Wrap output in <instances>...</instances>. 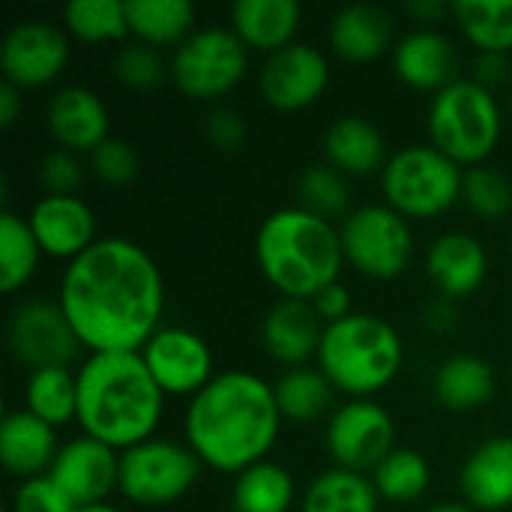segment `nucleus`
<instances>
[{
  "instance_id": "obj_22",
  "label": "nucleus",
  "mask_w": 512,
  "mask_h": 512,
  "mask_svg": "<svg viewBox=\"0 0 512 512\" xmlns=\"http://www.w3.org/2000/svg\"><path fill=\"white\" fill-rule=\"evenodd\" d=\"M57 435L48 423L33 417L27 408L9 411L0 423V462L3 468L24 480L45 477L57 459Z\"/></svg>"
},
{
  "instance_id": "obj_11",
  "label": "nucleus",
  "mask_w": 512,
  "mask_h": 512,
  "mask_svg": "<svg viewBox=\"0 0 512 512\" xmlns=\"http://www.w3.org/2000/svg\"><path fill=\"white\" fill-rule=\"evenodd\" d=\"M396 450V423L372 399H351L336 408L327 426V453L336 468L345 471H375Z\"/></svg>"
},
{
  "instance_id": "obj_36",
  "label": "nucleus",
  "mask_w": 512,
  "mask_h": 512,
  "mask_svg": "<svg viewBox=\"0 0 512 512\" xmlns=\"http://www.w3.org/2000/svg\"><path fill=\"white\" fill-rule=\"evenodd\" d=\"M63 27L78 42L105 45L129 36L126 3L117 0H75L63 6Z\"/></svg>"
},
{
  "instance_id": "obj_16",
  "label": "nucleus",
  "mask_w": 512,
  "mask_h": 512,
  "mask_svg": "<svg viewBox=\"0 0 512 512\" xmlns=\"http://www.w3.org/2000/svg\"><path fill=\"white\" fill-rule=\"evenodd\" d=\"M48 477L75 510L96 507L120 486V453L81 435L60 447Z\"/></svg>"
},
{
  "instance_id": "obj_13",
  "label": "nucleus",
  "mask_w": 512,
  "mask_h": 512,
  "mask_svg": "<svg viewBox=\"0 0 512 512\" xmlns=\"http://www.w3.org/2000/svg\"><path fill=\"white\" fill-rule=\"evenodd\" d=\"M69 36L57 24L30 18L15 24L0 42L3 81L18 90H36L63 75L69 66Z\"/></svg>"
},
{
  "instance_id": "obj_44",
  "label": "nucleus",
  "mask_w": 512,
  "mask_h": 512,
  "mask_svg": "<svg viewBox=\"0 0 512 512\" xmlns=\"http://www.w3.org/2000/svg\"><path fill=\"white\" fill-rule=\"evenodd\" d=\"M312 306H315V312H318V318H321L324 324H336V321L354 315L351 291H348L345 285H339V282H333V285H327L324 291H318V294L312 297Z\"/></svg>"
},
{
  "instance_id": "obj_37",
  "label": "nucleus",
  "mask_w": 512,
  "mask_h": 512,
  "mask_svg": "<svg viewBox=\"0 0 512 512\" xmlns=\"http://www.w3.org/2000/svg\"><path fill=\"white\" fill-rule=\"evenodd\" d=\"M297 198L303 210L333 222L336 216H348V204H351V189H348V177L339 174L333 165H312L300 174L297 180Z\"/></svg>"
},
{
  "instance_id": "obj_23",
  "label": "nucleus",
  "mask_w": 512,
  "mask_h": 512,
  "mask_svg": "<svg viewBox=\"0 0 512 512\" xmlns=\"http://www.w3.org/2000/svg\"><path fill=\"white\" fill-rule=\"evenodd\" d=\"M459 489L471 510L501 512L512 507V438L480 444L462 465Z\"/></svg>"
},
{
  "instance_id": "obj_46",
  "label": "nucleus",
  "mask_w": 512,
  "mask_h": 512,
  "mask_svg": "<svg viewBox=\"0 0 512 512\" xmlns=\"http://www.w3.org/2000/svg\"><path fill=\"white\" fill-rule=\"evenodd\" d=\"M21 93H24V90L12 87L9 81L0 84V129H12V126H15V120H18V114H21V108H24Z\"/></svg>"
},
{
  "instance_id": "obj_4",
  "label": "nucleus",
  "mask_w": 512,
  "mask_h": 512,
  "mask_svg": "<svg viewBox=\"0 0 512 512\" xmlns=\"http://www.w3.org/2000/svg\"><path fill=\"white\" fill-rule=\"evenodd\" d=\"M255 261L282 300H312L339 282L345 267L342 234L333 222L303 207H282L261 222Z\"/></svg>"
},
{
  "instance_id": "obj_14",
  "label": "nucleus",
  "mask_w": 512,
  "mask_h": 512,
  "mask_svg": "<svg viewBox=\"0 0 512 512\" xmlns=\"http://www.w3.org/2000/svg\"><path fill=\"white\" fill-rule=\"evenodd\" d=\"M141 357L165 396L195 399L216 378L210 345L186 327H159Z\"/></svg>"
},
{
  "instance_id": "obj_31",
  "label": "nucleus",
  "mask_w": 512,
  "mask_h": 512,
  "mask_svg": "<svg viewBox=\"0 0 512 512\" xmlns=\"http://www.w3.org/2000/svg\"><path fill=\"white\" fill-rule=\"evenodd\" d=\"M453 18L480 54L512 51V0H456Z\"/></svg>"
},
{
  "instance_id": "obj_34",
  "label": "nucleus",
  "mask_w": 512,
  "mask_h": 512,
  "mask_svg": "<svg viewBox=\"0 0 512 512\" xmlns=\"http://www.w3.org/2000/svg\"><path fill=\"white\" fill-rule=\"evenodd\" d=\"M39 255L42 249L27 219L15 213H3L0 216V291L15 294L18 288H24L39 267Z\"/></svg>"
},
{
  "instance_id": "obj_43",
  "label": "nucleus",
  "mask_w": 512,
  "mask_h": 512,
  "mask_svg": "<svg viewBox=\"0 0 512 512\" xmlns=\"http://www.w3.org/2000/svg\"><path fill=\"white\" fill-rule=\"evenodd\" d=\"M204 132H207V141L216 150H225V153L240 150L246 144V135H249L243 114L234 111V108H216V111H210Z\"/></svg>"
},
{
  "instance_id": "obj_49",
  "label": "nucleus",
  "mask_w": 512,
  "mask_h": 512,
  "mask_svg": "<svg viewBox=\"0 0 512 512\" xmlns=\"http://www.w3.org/2000/svg\"><path fill=\"white\" fill-rule=\"evenodd\" d=\"M72 512H123V510H117V507H111V504H96V507H81V510H72Z\"/></svg>"
},
{
  "instance_id": "obj_33",
  "label": "nucleus",
  "mask_w": 512,
  "mask_h": 512,
  "mask_svg": "<svg viewBox=\"0 0 512 512\" xmlns=\"http://www.w3.org/2000/svg\"><path fill=\"white\" fill-rule=\"evenodd\" d=\"M231 507L234 512H288L294 507V477L264 459L237 474Z\"/></svg>"
},
{
  "instance_id": "obj_5",
  "label": "nucleus",
  "mask_w": 512,
  "mask_h": 512,
  "mask_svg": "<svg viewBox=\"0 0 512 512\" xmlns=\"http://www.w3.org/2000/svg\"><path fill=\"white\" fill-rule=\"evenodd\" d=\"M405 363V345L396 327L378 315L354 312L336 324H327L318 369L330 378L336 393L354 399H372L387 390Z\"/></svg>"
},
{
  "instance_id": "obj_41",
  "label": "nucleus",
  "mask_w": 512,
  "mask_h": 512,
  "mask_svg": "<svg viewBox=\"0 0 512 512\" xmlns=\"http://www.w3.org/2000/svg\"><path fill=\"white\" fill-rule=\"evenodd\" d=\"M36 177H39V186L45 189V195H75V189L84 183V165L78 162L75 153L57 147L42 156Z\"/></svg>"
},
{
  "instance_id": "obj_40",
  "label": "nucleus",
  "mask_w": 512,
  "mask_h": 512,
  "mask_svg": "<svg viewBox=\"0 0 512 512\" xmlns=\"http://www.w3.org/2000/svg\"><path fill=\"white\" fill-rule=\"evenodd\" d=\"M90 171L105 183V186H129L138 171L141 159L135 147L123 138H108L90 153Z\"/></svg>"
},
{
  "instance_id": "obj_29",
  "label": "nucleus",
  "mask_w": 512,
  "mask_h": 512,
  "mask_svg": "<svg viewBox=\"0 0 512 512\" xmlns=\"http://www.w3.org/2000/svg\"><path fill=\"white\" fill-rule=\"evenodd\" d=\"M381 495L366 474L330 468L312 480L300 512H378Z\"/></svg>"
},
{
  "instance_id": "obj_39",
  "label": "nucleus",
  "mask_w": 512,
  "mask_h": 512,
  "mask_svg": "<svg viewBox=\"0 0 512 512\" xmlns=\"http://www.w3.org/2000/svg\"><path fill=\"white\" fill-rule=\"evenodd\" d=\"M114 75L129 90H156L171 75V63H165L159 48L129 42L114 54Z\"/></svg>"
},
{
  "instance_id": "obj_17",
  "label": "nucleus",
  "mask_w": 512,
  "mask_h": 512,
  "mask_svg": "<svg viewBox=\"0 0 512 512\" xmlns=\"http://www.w3.org/2000/svg\"><path fill=\"white\" fill-rule=\"evenodd\" d=\"M27 225L42 249V255L75 261L81 258L99 237H96V216L78 195H42Z\"/></svg>"
},
{
  "instance_id": "obj_48",
  "label": "nucleus",
  "mask_w": 512,
  "mask_h": 512,
  "mask_svg": "<svg viewBox=\"0 0 512 512\" xmlns=\"http://www.w3.org/2000/svg\"><path fill=\"white\" fill-rule=\"evenodd\" d=\"M426 512H477V510H471L468 504H438V507H432V510H426Z\"/></svg>"
},
{
  "instance_id": "obj_1",
  "label": "nucleus",
  "mask_w": 512,
  "mask_h": 512,
  "mask_svg": "<svg viewBox=\"0 0 512 512\" xmlns=\"http://www.w3.org/2000/svg\"><path fill=\"white\" fill-rule=\"evenodd\" d=\"M57 303L90 354H138L162 327L165 279L135 240L99 237L66 264Z\"/></svg>"
},
{
  "instance_id": "obj_30",
  "label": "nucleus",
  "mask_w": 512,
  "mask_h": 512,
  "mask_svg": "<svg viewBox=\"0 0 512 512\" xmlns=\"http://www.w3.org/2000/svg\"><path fill=\"white\" fill-rule=\"evenodd\" d=\"M276 405L282 411V420L291 423H315L321 420L336 399V387L321 369L300 366V369H285L279 381L273 384Z\"/></svg>"
},
{
  "instance_id": "obj_20",
  "label": "nucleus",
  "mask_w": 512,
  "mask_h": 512,
  "mask_svg": "<svg viewBox=\"0 0 512 512\" xmlns=\"http://www.w3.org/2000/svg\"><path fill=\"white\" fill-rule=\"evenodd\" d=\"M324 330L327 324L318 318L312 300H279L261 324V342L276 363L300 369L318 357Z\"/></svg>"
},
{
  "instance_id": "obj_15",
  "label": "nucleus",
  "mask_w": 512,
  "mask_h": 512,
  "mask_svg": "<svg viewBox=\"0 0 512 512\" xmlns=\"http://www.w3.org/2000/svg\"><path fill=\"white\" fill-rule=\"evenodd\" d=\"M258 87L270 108L303 111L315 105L330 87V63L318 48L294 42L264 60Z\"/></svg>"
},
{
  "instance_id": "obj_12",
  "label": "nucleus",
  "mask_w": 512,
  "mask_h": 512,
  "mask_svg": "<svg viewBox=\"0 0 512 512\" xmlns=\"http://www.w3.org/2000/svg\"><path fill=\"white\" fill-rule=\"evenodd\" d=\"M6 342H9L12 357L30 372L69 369V363L78 357V348H81L57 300L21 303L9 318Z\"/></svg>"
},
{
  "instance_id": "obj_42",
  "label": "nucleus",
  "mask_w": 512,
  "mask_h": 512,
  "mask_svg": "<svg viewBox=\"0 0 512 512\" xmlns=\"http://www.w3.org/2000/svg\"><path fill=\"white\" fill-rule=\"evenodd\" d=\"M75 507L63 498V492L54 486V480L45 477H33L18 483L15 495H12V512H72Z\"/></svg>"
},
{
  "instance_id": "obj_6",
  "label": "nucleus",
  "mask_w": 512,
  "mask_h": 512,
  "mask_svg": "<svg viewBox=\"0 0 512 512\" xmlns=\"http://www.w3.org/2000/svg\"><path fill=\"white\" fill-rule=\"evenodd\" d=\"M426 129L432 147L453 159L459 168L486 165L504 132L498 96L471 78H459L447 90L435 93Z\"/></svg>"
},
{
  "instance_id": "obj_32",
  "label": "nucleus",
  "mask_w": 512,
  "mask_h": 512,
  "mask_svg": "<svg viewBox=\"0 0 512 512\" xmlns=\"http://www.w3.org/2000/svg\"><path fill=\"white\" fill-rule=\"evenodd\" d=\"M24 408L51 429L78 420V375H72V369L30 372L24 387Z\"/></svg>"
},
{
  "instance_id": "obj_18",
  "label": "nucleus",
  "mask_w": 512,
  "mask_h": 512,
  "mask_svg": "<svg viewBox=\"0 0 512 512\" xmlns=\"http://www.w3.org/2000/svg\"><path fill=\"white\" fill-rule=\"evenodd\" d=\"M45 126L60 150L69 153H93L102 141H108V108L105 102L81 84L63 87L48 99Z\"/></svg>"
},
{
  "instance_id": "obj_50",
  "label": "nucleus",
  "mask_w": 512,
  "mask_h": 512,
  "mask_svg": "<svg viewBox=\"0 0 512 512\" xmlns=\"http://www.w3.org/2000/svg\"><path fill=\"white\" fill-rule=\"evenodd\" d=\"M510 114H512V99H510Z\"/></svg>"
},
{
  "instance_id": "obj_19",
  "label": "nucleus",
  "mask_w": 512,
  "mask_h": 512,
  "mask_svg": "<svg viewBox=\"0 0 512 512\" xmlns=\"http://www.w3.org/2000/svg\"><path fill=\"white\" fill-rule=\"evenodd\" d=\"M393 72L402 84L426 93H441L459 81V54L450 36L417 27L402 36L393 48Z\"/></svg>"
},
{
  "instance_id": "obj_9",
  "label": "nucleus",
  "mask_w": 512,
  "mask_h": 512,
  "mask_svg": "<svg viewBox=\"0 0 512 512\" xmlns=\"http://www.w3.org/2000/svg\"><path fill=\"white\" fill-rule=\"evenodd\" d=\"M249 69V48L231 27H201L171 54L174 87L195 102L228 96Z\"/></svg>"
},
{
  "instance_id": "obj_27",
  "label": "nucleus",
  "mask_w": 512,
  "mask_h": 512,
  "mask_svg": "<svg viewBox=\"0 0 512 512\" xmlns=\"http://www.w3.org/2000/svg\"><path fill=\"white\" fill-rule=\"evenodd\" d=\"M432 390L441 408L453 414H471L492 402L495 369L477 354H453L438 366Z\"/></svg>"
},
{
  "instance_id": "obj_45",
  "label": "nucleus",
  "mask_w": 512,
  "mask_h": 512,
  "mask_svg": "<svg viewBox=\"0 0 512 512\" xmlns=\"http://www.w3.org/2000/svg\"><path fill=\"white\" fill-rule=\"evenodd\" d=\"M512 78V63L510 54H477L474 57V72H471V81H477L480 87L486 90H498L504 87Z\"/></svg>"
},
{
  "instance_id": "obj_7",
  "label": "nucleus",
  "mask_w": 512,
  "mask_h": 512,
  "mask_svg": "<svg viewBox=\"0 0 512 512\" xmlns=\"http://www.w3.org/2000/svg\"><path fill=\"white\" fill-rule=\"evenodd\" d=\"M465 171L432 144H414L390 156L381 171L387 207L405 219H438L459 198Z\"/></svg>"
},
{
  "instance_id": "obj_38",
  "label": "nucleus",
  "mask_w": 512,
  "mask_h": 512,
  "mask_svg": "<svg viewBox=\"0 0 512 512\" xmlns=\"http://www.w3.org/2000/svg\"><path fill=\"white\" fill-rule=\"evenodd\" d=\"M462 198L471 207L474 216L483 222H495L512 210V183L510 177L492 165H477L465 171Z\"/></svg>"
},
{
  "instance_id": "obj_47",
  "label": "nucleus",
  "mask_w": 512,
  "mask_h": 512,
  "mask_svg": "<svg viewBox=\"0 0 512 512\" xmlns=\"http://www.w3.org/2000/svg\"><path fill=\"white\" fill-rule=\"evenodd\" d=\"M405 9H408L411 18H417V21H423V24L438 21V18H444V15H453V3H444V0H414V3H408Z\"/></svg>"
},
{
  "instance_id": "obj_3",
  "label": "nucleus",
  "mask_w": 512,
  "mask_h": 512,
  "mask_svg": "<svg viewBox=\"0 0 512 512\" xmlns=\"http://www.w3.org/2000/svg\"><path fill=\"white\" fill-rule=\"evenodd\" d=\"M78 375V426L87 438L126 453L153 438L165 393L138 354H90Z\"/></svg>"
},
{
  "instance_id": "obj_8",
  "label": "nucleus",
  "mask_w": 512,
  "mask_h": 512,
  "mask_svg": "<svg viewBox=\"0 0 512 512\" xmlns=\"http://www.w3.org/2000/svg\"><path fill=\"white\" fill-rule=\"evenodd\" d=\"M201 477V459L189 444L150 438L120 453V495L144 510H162L183 501Z\"/></svg>"
},
{
  "instance_id": "obj_24",
  "label": "nucleus",
  "mask_w": 512,
  "mask_h": 512,
  "mask_svg": "<svg viewBox=\"0 0 512 512\" xmlns=\"http://www.w3.org/2000/svg\"><path fill=\"white\" fill-rule=\"evenodd\" d=\"M330 45L348 63H372L393 45V18L375 3H354L333 15Z\"/></svg>"
},
{
  "instance_id": "obj_26",
  "label": "nucleus",
  "mask_w": 512,
  "mask_h": 512,
  "mask_svg": "<svg viewBox=\"0 0 512 512\" xmlns=\"http://www.w3.org/2000/svg\"><path fill=\"white\" fill-rule=\"evenodd\" d=\"M324 159L345 177H369L387 168V138L363 117H339L324 135Z\"/></svg>"
},
{
  "instance_id": "obj_10",
  "label": "nucleus",
  "mask_w": 512,
  "mask_h": 512,
  "mask_svg": "<svg viewBox=\"0 0 512 512\" xmlns=\"http://www.w3.org/2000/svg\"><path fill=\"white\" fill-rule=\"evenodd\" d=\"M345 264L369 279H396L411 267L414 234L405 216L387 204H366L345 216L342 228Z\"/></svg>"
},
{
  "instance_id": "obj_2",
  "label": "nucleus",
  "mask_w": 512,
  "mask_h": 512,
  "mask_svg": "<svg viewBox=\"0 0 512 512\" xmlns=\"http://www.w3.org/2000/svg\"><path fill=\"white\" fill-rule=\"evenodd\" d=\"M282 411L273 384L255 372H219L186 408V444L201 465L243 474L267 459L279 438Z\"/></svg>"
},
{
  "instance_id": "obj_25",
  "label": "nucleus",
  "mask_w": 512,
  "mask_h": 512,
  "mask_svg": "<svg viewBox=\"0 0 512 512\" xmlns=\"http://www.w3.org/2000/svg\"><path fill=\"white\" fill-rule=\"evenodd\" d=\"M300 15L297 0H237L231 6V30L249 51L270 57L294 45Z\"/></svg>"
},
{
  "instance_id": "obj_21",
  "label": "nucleus",
  "mask_w": 512,
  "mask_h": 512,
  "mask_svg": "<svg viewBox=\"0 0 512 512\" xmlns=\"http://www.w3.org/2000/svg\"><path fill=\"white\" fill-rule=\"evenodd\" d=\"M426 273L447 300H462L483 288L489 273V255L474 234L450 231L429 246Z\"/></svg>"
},
{
  "instance_id": "obj_28",
  "label": "nucleus",
  "mask_w": 512,
  "mask_h": 512,
  "mask_svg": "<svg viewBox=\"0 0 512 512\" xmlns=\"http://www.w3.org/2000/svg\"><path fill=\"white\" fill-rule=\"evenodd\" d=\"M126 21L135 42L177 48L195 33V6L189 0H126Z\"/></svg>"
},
{
  "instance_id": "obj_35",
  "label": "nucleus",
  "mask_w": 512,
  "mask_h": 512,
  "mask_svg": "<svg viewBox=\"0 0 512 512\" xmlns=\"http://www.w3.org/2000/svg\"><path fill=\"white\" fill-rule=\"evenodd\" d=\"M429 480H432V471H429L426 456L411 447H396L372 471V483H375L381 501H390V504L420 501L429 489Z\"/></svg>"
}]
</instances>
